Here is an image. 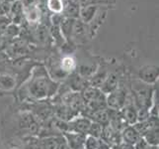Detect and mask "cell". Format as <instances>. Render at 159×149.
<instances>
[{"label": "cell", "instance_id": "cell-8", "mask_svg": "<svg viewBox=\"0 0 159 149\" xmlns=\"http://www.w3.org/2000/svg\"><path fill=\"white\" fill-rule=\"evenodd\" d=\"M124 138L128 143H136V141L139 140V132L135 128L129 127L124 131Z\"/></svg>", "mask_w": 159, "mask_h": 149}, {"label": "cell", "instance_id": "cell-23", "mask_svg": "<svg viewBox=\"0 0 159 149\" xmlns=\"http://www.w3.org/2000/svg\"><path fill=\"white\" fill-rule=\"evenodd\" d=\"M146 149H156V147H148V148H146Z\"/></svg>", "mask_w": 159, "mask_h": 149}, {"label": "cell", "instance_id": "cell-15", "mask_svg": "<svg viewBox=\"0 0 159 149\" xmlns=\"http://www.w3.org/2000/svg\"><path fill=\"white\" fill-rule=\"evenodd\" d=\"M125 118H127L131 123L134 122L135 118H136V114H135V112L134 110V108L129 107L127 110H125Z\"/></svg>", "mask_w": 159, "mask_h": 149}, {"label": "cell", "instance_id": "cell-19", "mask_svg": "<svg viewBox=\"0 0 159 149\" xmlns=\"http://www.w3.org/2000/svg\"><path fill=\"white\" fill-rule=\"evenodd\" d=\"M136 149H146V142L144 140H139L136 141Z\"/></svg>", "mask_w": 159, "mask_h": 149}, {"label": "cell", "instance_id": "cell-12", "mask_svg": "<svg viewBox=\"0 0 159 149\" xmlns=\"http://www.w3.org/2000/svg\"><path fill=\"white\" fill-rule=\"evenodd\" d=\"M14 85V80L10 76H0V87L5 89H10Z\"/></svg>", "mask_w": 159, "mask_h": 149}, {"label": "cell", "instance_id": "cell-11", "mask_svg": "<svg viewBox=\"0 0 159 149\" xmlns=\"http://www.w3.org/2000/svg\"><path fill=\"white\" fill-rule=\"evenodd\" d=\"M116 85H117L116 78H115L114 76L109 77V78L106 80V82H104V85H103V91L105 92H112L115 87H116Z\"/></svg>", "mask_w": 159, "mask_h": 149}, {"label": "cell", "instance_id": "cell-3", "mask_svg": "<svg viewBox=\"0 0 159 149\" xmlns=\"http://www.w3.org/2000/svg\"><path fill=\"white\" fill-rule=\"evenodd\" d=\"M79 10L80 6L77 2L73 1V0H68L66 3H64V8L62 11V14H64L65 17L76 19L79 17Z\"/></svg>", "mask_w": 159, "mask_h": 149}, {"label": "cell", "instance_id": "cell-20", "mask_svg": "<svg viewBox=\"0 0 159 149\" xmlns=\"http://www.w3.org/2000/svg\"><path fill=\"white\" fill-rule=\"evenodd\" d=\"M81 1L84 3H87L86 5H88V4H95L97 1H102V0H81Z\"/></svg>", "mask_w": 159, "mask_h": 149}, {"label": "cell", "instance_id": "cell-18", "mask_svg": "<svg viewBox=\"0 0 159 149\" xmlns=\"http://www.w3.org/2000/svg\"><path fill=\"white\" fill-rule=\"evenodd\" d=\"M96 146H97V141H96V139H94V137H90V138H88V140L86 142L87 149H94Z\"/></svg>", "mask_w": 159, "mask_h": 149}, {"label": "cell", "instance_id": "cell-22", "mask_svg": "<svg viewBox=\"0 0 159 149\" xmlns=\"http://www.w3.org/2000/svg\"><path fill=\"white\" fill-rule=\"evenodd\" d=\"M120 149H134V148H133V146H130L129 144H125H125H122V145L120 146Z\"/></svg>", "mask_w": 159, "mask_h": 149}, {"label": "cell", "instance_id": "cell-6", "mask_svg": "<svg viewBox=\"0 0 159 149\" xmlns=\"http://www.w3.org/2000/svg\"><path fill=\"white\" fill-rule=\"evenodd\" d=\"M124 102V95L122 92H113L111 96L108 98V103L109 106H111L112 107H120Z\"/></svg>", "mask_w": 159, "mask_h": 149}, {"label": "cell", "instance_id": "cell-14", "mask_svg": "<svg viewBox=\"0 0 159 149\" xmlns=\"http://www.w3.org/2000/svg\"><path fill=\"white\" fill-rule=\"evenodd\" d=\"M147 133L148 134L146 135V138L148 140V142L152 143V144H156V143H158V133H157L156 129L151 130L150 132L148 131Z\"/></svg>", "mask_w": 159, "mask_h": 149}, {"label": "cell", "instance_id": "cell-21", "mask_svg": "<svg viewBox=\"0 0 159 149\" xmlns=\"http://www.w3.org/2000/svg\"><path fill=\"white\" fill-rule=\"evenodd\" d=\"M99 148L100 149H109V145L106 144V143L104 142V141H100V143H99Z\"/></svg>", "mask_w": 159, "mask_h": 149}, {"label": "cell", "instance_id": "cell-2", "mask_svg": "<svg viewBox=\"0 0 159 149\" xmlns=\"http://www.w3.org/2000/svg\"><path fill=\"white\" fill-rule=\"evenodd\" d=\"M98 12V5L88 4L83 7H80L79 18L83 24H88L94 20L95 16Z\"/></svg>", "mask_w": 159, "mask_h": 149}, {"label": "cell", "instance_id": "cell-9", "mask_svg": "<svg viewBox=\"0 0 159 149\" xmlns=\"http://www.w3.org/2000/svg\"><path fill=\"white\" fill-rule=\"evenodd\" d=\"M74 125V128L79 131V132H86L88 131L90 126H91V123L90 121L88 119L86 118H80V119H77L75 121V122L73 123Z\"/></svg>", "mask_w": 159, "mask_h": 149}, {"label": "cell", "instance_id": "cell-4", "mask_svg": "<svg viewBox=\"0 0 159 149\" xmlns=\"http://www.w3.org/2000/svg\"><path fill=\"white\" fill-rule=\"evenodd\" d=\"M140 79L143 80L146 82H154L158 76L157 68L154 66H146L140 70Z\"/></svg>", "mask_w": 159, "mask_h": 149}, {"label": "cell", "instance_id": "cell-7", "mask_svg": "<svg viewBox=\"0 0 159 149\" xmlns=\"http://www.w3.org/2000/svg\"><path fill=\"white\" fill-rule=\"evenodd\" d=\"M67 138L69 140V145L72 149H78L83 144L84 136L82 134H67Z\"/></svg>", "mask_w": 159, "mask_h": 149}, {"label": "cell", "instance_id": "cell-1", "mask_svg": "<svg viewBox=\"0 0 159 149\" xmlns=\"http://www.w3.org/2000/svg\"><path fill=\"white\" fill-rule=\"evenodd\" d=\"M42 16H43V12L40 4L33 5V6H29V7L23 6V17L29 24L31 25L39 24L41 22Z\"/></svg>", "mask_w": 159, "mask_h": 149}, {"label": "cell", "instance_id": "cell-13", "mask_svg": "<svg viewBox=\"0 0 159 149\" xmlns=\"http://www.w3.org/2000/svg\"><path fill=\"white\" fill-rule=\"evenodd\" d=\"M93 117H95L97 121H99L101 123H106L109 120V114L106 110H100V112H97Z\"/></svg>", "mask_w": 159, "mask_h": 149}, {"label": "cell", "instance_id": "cell-10", "mask_svg": "<svg viewBox=\"0 0 159 149\" xmlns=\"http://www.w3.org/2000/svg\"><path fill=\"white\" fill-rule=\"evenodd\" d=\"M60 68L63 72H70L75 68V61L72 57H64L61 60V64H60Z\"/></svg>", "mask_w": 159, "mask_h": 149}, {"label": "cell", "instance_id": "cell-17", "mask_svg": "<svg viewBox=\"0 0 159 149\" xmlns=\"http://www.w3.org/2000/svg\"><path fill=\"white\" fill-rule=\"evenodd\" d=\"M89 130L91 132V134H93L94 136H99L102 133V127H101V125L100 124H97V123L91 124Z\"/></svg>", "mask_w": 159, "mask_h": 149}, {"label": "cell", "instance_id": "cell-16", "mask_svg": "<svg viewBox=\"0 0 159 149\" xmlns=\"http://www.w3.org/2000/svg\"><path fill=\"white\" fill-rule=\"evenodd\" d=\"M45 149H58V142L56 139H48L45 141Z\"/></svg>", "mask_w": 159, "mask_h": 149}, {"label": "cell", "instance_id": "cell-5", "mask_svg": "<svg viewBox=\"0 0 159 149\" xmlns=\"http://www.w3.org/2000/svg\"><path fill=\"white\" fill-rule=\"evenodd\" d=\"M47 9L52 14H61L64 8L63 0H47L46 1Z\"/></svg>", "mask_w": 159, "mask_h": 149}]
</instances>
